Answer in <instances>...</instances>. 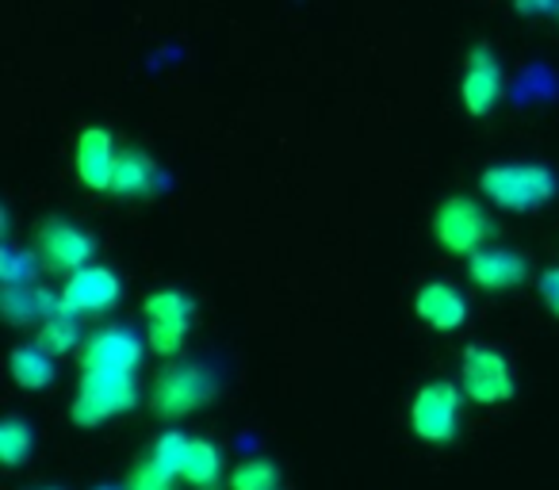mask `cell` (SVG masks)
Returning a JSON list of instances; mask_svg holds the SVG:
<instances>
[{"label": "cell", "instance_id": "3957f363", "mask_svg": "<svg viewBox=\"0 0 559 490\" xmlns=\"http://www.w3.org/2000/svg\"><path fill=\"white\" fill-rule=\"evenodd\" d=\"M215 395H218V380L207 364H169L157 372L150 406H154L157 418L180 421L188 414L203 410Z\"/></svg>", "mask_w": 559, "mask_h": 490}, {"label": "cell", "instance_id": "8992f818", "mask_svg": "<svg viewBox=\"0 0 559 490\" xmlns=\"http://www.w3.org/2000/svg\"><path fill=\"white\" fill-rule=\"evenodd\" d=\"M460 387L472 403L502 406L513 398L518 383H513V368L502 352L487 349V345H467L460 357Z\"/></svg>", "mask_w": 559, "mask_h": 490}, {"label": "cell", "instance_id": "603a6c76", "mask_svg": "<svg viewBox=\"0 0 559 490\" xmlns=\"http://www.w3.org/2000/svg\"><path fill=\"white\" fill-rule=\"evenodd\" d=\"M173 475L165 471V467H157L154 459H142L139 467H134V475H131V482H127V490H173Z\"/></svg>", "mask_w": 559, "mask_h": 490}, {"label": "cell", "instance_id": "ba28073f", "mask_svg": "<svg viewBox=\"0 0 559 490\" xmlns=\"http://www.w3.org/2000/svg\"><path fill=\"white\" fill-rule=\"evenodd\" d=\"M119 299H123L119 276L108 265H85L66 276L58 303H62V314H73V319H96V314H108Z\"/></svg>", "mask_w": 559, "mask_h": 490}, {"label": "cell", "instance_id": "277c9868", "mask_svg": "<svg viewBox=\"0 0 559 490\" xmlns=\"http://www.w3.org/2000/svg\"><path fill=\"white\" fill-rule=\"evenodd\" d=\"M490 234H495L490 215L475 200H467V195H449V200L433 211V238L452 258H472V253H479L490 241Z\"/></svg>", "mask_w": 559, "mask_h": 490}, {"label": "cell", "instance_id": "4316f807", "mask_svg": "<svg viewBox=\"0 0 559 490\" xmlns=\"http://www.w3.org/2000/svg\"><path fill=\"white\" fill-rule=\"evenodd\" d=\"M47 490H50V487H47Z\"/></svg>", "mask_w": 559, "mask_h": 490}, {"label": "cell", "instance_id": "d4e9b609", "mask_svg": "<svg viewBox=\"0 0 559 490\" xmlns=\"http://www.w3.org/2000/svg\"><path fill=\"white\" fill-rule=\"evenodd\" d=\"M518 16H559V0H513Z\"/></svg>", "mask_w": 559, "mask_h": 490}, {"label": "cell", "instance_id": "7402d4cb", "mask_svg": "<svg viewBox=\"0 0 559 490\" xmlns=\"http://www.w3.org/2000/svg\"><path fill=\"white\" fill-rule=\"evenodd\" d=\"M230 490H280V467L272 459H241L226 479Z\"/></svg>", "mask_w": 559, "mask_h": 490}, {"label": "cell", "instance_id": "52a82bcc", "mask_svg": "<svg viewBox=\"0 0 559 490\" xmlns=\"http://www.w3.org/2000/svg\"><path fill=\"white\" fill-rule=\"evenodd\" d=\"M142 314H146V342L157 357H177L185 349V337L192 330V299L177 288H162L142 303Z\"/></svg>", "mask_w": 559, "mask_h": 490}, {"label": "cell", "instance_id": "30bf717a", "mask_svg": "<svg viewBox=\"0 0 559 490\" xmlns=\"http://www.w3.org/2000/svg\"><path fill=\"white\" fill-rule=\"evenodd\" d=\"M81 372H139L142 364V342L123 326L96 330L81 342L78 349Z\"/></svg>", "mask_w": 559, "mask_h": 490}, {"label": "cell", "instance_id": "9a60e30c", "mask_svg": "<svg viewBox=\"0 0 559 490\" xmlns=\"http://www.w3.org/2000/svg\"><path fill=\"white\" fill-rule=\"evenodd\" d=\"M157 177H162V172H157L150 154H142V150H119L108 195H116V200H146V195H154Z\"/></svg>", "mask_w": 559, "mask_h": 490}, {"label": "cell", "instance_id": "ffe728a7", "mask_svg": "<svg viewBox=\"0 0 559 490\" xmlns=\"http://www.w3.org/2000/svg\"><path fill=\"white\" fill-rule=\"evenodd\" d=\"M35 449V429L24 418H4L0 421V459L4 467H20Z\"/></svg>", "mask_w": 559, "mask_h": 490}, {"label": "cell", "instance_id": "cb8c5ba5", "mask_svg": "<svg viewBox=\"0 0 559 490\" xmlns=\"http://www.w3.org/2000/svg\"><path fill=\"white\" fill-rule=\"evenodd\" d=\"M540 299H544V307L559 319V268H548V273L540 276Z\"/></svg>", "mask_w": 559, "mask_h": 490}, {"label": "cell", "instance_id": "d6986e66", "mask_svg": "<svg viewBox=\"0 0 559 490\" xmlns=\"http://www.w3.org/2000/svg\"><path fill=\"white\" fill-rule=\"evenodd\" d=\"M81 326H78V319L73 314H50L47 322H39V330H35V345L39 349H47L50 357H66V352H73V349H81Z\"/></svg>", "mask_w": 559, "mask_h": 490}, {"label": "cell", "instance_id": "44dd1931", "mask_svg": "<svg viewBox=\"0 0 559 490\" xmlns=\"http://www.w3.org/2000/svg\"><path fill=\"white\" fill-rule=\"evenodd\" d=\"M39 268H43L39 253L20 250V246H4V250H0V280H4V288H20V284H35V276H39Z\"/></svg>", "mask_w": 559, "mask_h": 490}, {"label": "cell", "instance_id": "e0dca14e", "mask_svg": "<svg viewBox=\"0 0 559 490\" xmlns=\"http://www.w3.org/2000/svg\"><path fill=\"white\" fill-rule=\"evenodd\" d=\"M180 479L192 490H218L223 487V452L211 441H203V437H188Z\"/></svg>", "mask_w": 559, "mask_h": 490}, {"label": "cell", "instance_id": "9c48e42d", "mask_svg": "<svg viewBox=\"0 0 559 490\" xmlns=\"http://www.w3.org/2000/svg\"><path fill=\"white\" fill-rule=\"evenodd\" d=\"M35 253H39L43 268L50 273H78V268L93 265L96 241L88 230H81L70 218H47L35 234Z\"/></svg>", "mask_w": 559, "mask_h": 490}, {"label": "cell", "instance_id": "7a4b0ae2", "mask_svg": "<svg viewBox=\"0 0 559 490\" xmlns=\"http://www.w3.org/2000/svg\"><path fill=\"white\" fill-rule=\"evenodd\" d=\"M139 406L134 372H81V387L70 403V418L81 429H96L104 421L131 414Z\"/></svg>", "mask_w": 559, "mask_h": 490}, {"label": "cell", "instance_id": "484cf974", "mask_svg": "<svg viewBox=\"0 0 559 490\" xmlns=\"http://www.w3.org/2000/svg\"><path fill=\"white\" fill-rule=\"evenodd\" d=\"M96 490H127V487H96Z\"/></svg>", "mask_w": 559, "mask_h": 490}, {"label": "cell", "instance_id": "ac0fdd59", "mask_svg": "<svg viewBox=\"0 0 559 490\" xmlns=\"http://www.w3.org/2000/svg\"><path fill=\"white\" fill-rule=\"evenodd\" d=\"M9 372L24 391H47L50 383H55L58 368H55V357L32 342V345H16V349H12Z\"/></svg>", "mask_w": 559, "mask_h": 490}, {"label": "cell", "instance_id": "4fadbf2b", "mask_svg": "<svg viewBox=\"0 0 559 490\" xmlns=\"http://www.w3.org/2000/svg\"><path fill=\"white\" fill-rule=\"evenodd\" d=\"M467 276L479 291H510L528 280V261L513 250H498V246H483L479 253L467 258Z\"/></svg>", "mask_w": 559, "mask_h": 490}, {"label": "cell", "instance_id": "5bb4252c", "mask_svg": "<svg viewBox=\"0 0 559 490\" xmlns=\"http://www.w3.org/2000/svg\"><path fill=\"white\" fill-rule=\"evenodd\" d=\"M414 314L426 322L429 330H441V334H452L467 322V299L460 288H452L449 280H429L418 288L414 296Z\"/></svg>", "mask_w": 559, "mask_h": 490}, {"label": "cell", "instance_id": "2e32d148", "mask_svg": "<svg viewBox=\"0 0 559 490\" xmlns=\"http://www.w3.org/2000/svg\"><path fill=\"white\" fill-rule=\"evenodd\" d=\"M0 311L12 326H39L50 314L62 311L58 296L43 291L39 284H20V288H4V299H0Z\"/></svg>", "mask_w": 559, "mask_h": 490}, {"label": "cell", "instance_id": "8fae6325", "mask_svg": "<svg viewBox=\"0 0 559 490\" xmlns=\"http://www.w3.org/2000/svg\"><path fill=\"white\" fill-rule=\"evenodd\" d=\"M502 100V65L487 47H475L464 62V77H460V104L467 116L483 119L498 108Z\"/></svg>", "mask_w": 559, "mask_h": 490}, {"label": "cell", "instance_id": "7c38bea8", "mask_svg": "<svg viewBox=\"0 0 559 490\" xmlns=\"http://www.w3.org/2000/svg\"><path fill=\"white\" fill-rule=\"evenodd\" d=\"M119 150L111 131L104 127H85L78 139V150H73V169H78V180L88 188V192H111V172H116Z\"/></svg>", "mask_w": 559, "mask_h": 490}, {"label": "cell", "instance_id": "5b68a950", "mask_svg": "<svg viewBox=\"0 0 559 490\" xmlns=\"http://www.w3.org/2000/svg\"><path fill=\"white\" fill-rule=\"evenodd\" d=\"M464 387L452 380H433L418 387L411 403V429L426 444H449L460 429V406H464Z\"/></svg>", "mask_w": 559, "mask_h": 490}, {"label": "cell", "instance_id": "6da1fadb", "mask_svg": "<svg viewBox=\"0 0 559 490\" xmlns=\"http://www.w3.org/2000/svg\"><path fill=\"white\" fill-rule=\"evenodd\" d=\"M556 172L533 162H506L490 165L479 177V192L487 195L495 207L513 211V215H528L540 211L544 203L556 200Z\"/></svg>", "mask_w": 559, "mask_h": 490}]
</instances>
